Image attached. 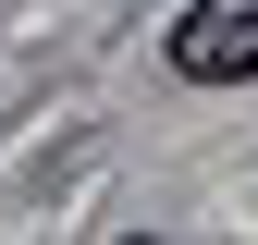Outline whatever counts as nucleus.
I'll return each mask as SVG.
<instances>
[{
	"label": "nucleus",
	"mask_w": 258,
	"mask_h": 245,
	"mask_svg": "<svg viewBox=\"0 0 258 245\" xmlns=\"http://www.w3.org/2000/svg\"><path fill=\"white\" fill-rule=\"evenodd\" d=\"M172 74L184 86H246L258 74V0H184L172 13Z\"/></svg>",
	"instance_id": "obj_1"
}]
</instances>
